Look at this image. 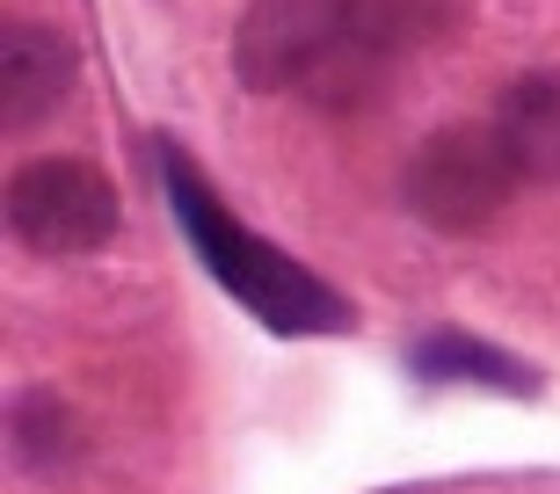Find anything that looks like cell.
<instances>
[{
  "label": "cell",
  "instance_id": "cell-1",
  "mask_svg": "<svg viewBox=\"0 0 560 494\" xmlns=\"http://www.w3.org/2000/svg\"><path fill=\"white\" fill-rule=\"evenodd\" d=\"M422 37V0H248L233 30L241 87H313L328 103H357Z\"/></svg>",
  "mask_w": 560,
  "mask_h": 494
},
{
  "label": "cell",
  "instance_id": "cell-2",
  "mask_svg": "<svg viewBox=\"0 0 560 494\" xmlns=\"http://www.w3.org/2000/svg\"><path fill=\"white\" fill-rule=\"evenodd\" d=\"M153 153H161V183H167V204H175V226H183L189 255H197L262 328H277V334H342L350 328L342 291H335L328 277H313L306 262H291L284 247H270L262 233L241 226L183 145L161 139Z\"/></svg>",
  "mask_w": 560,
  "mask_h": 494
},
{
  "label": "cell",
  "instance_id": "cell-3",
  "mask_svg": "<svg viewBox=\"0 0 560 494\" xmlns=\"http://www.w3.org/2000/svg\"><path fill=\"white\" fill-rule=\"evenodd\" d=\"M510 189H517V167L502 153L495 124H444V131H430L408 153V175H400L408 211H416L422 226L452 233V240L488 226L510 204Z\"/></svg>",
  "mask_w": 560,
  "mask_h": 494
},
{
  "label": "cell",
  "instance_id": "cell-4",
  "mask_svg": "<svg viewBox=\"0 0 560 494\" xmlns=\"http://www.w3.org/2000/svg\"><path fill=\"white\" fill-rule=\"evenodd\" d=\"M8 233L37 255H88L117 233V189L95 161L51 153L8 175Z\"/></svg>",
  "mask_w": 560,
  "mask_h": 494
},
{
  "label": "cell",
  "instance_id": "cell-5",
  "mask_svg": "<svg viewBox=\"0 0 560 494\" xmlns=\"http://www.w3.org/2000/svg\"><path fill=\"white\" fill-rule=\"evenodd\" d=\"M495 139L517 167V183H560V73H524L502 87Z\"/></svg>",
  "mask_w": 560,
  "mask_h": 494
},
{
  "label": "cell",
  "instance_id": "cell-6",
  "mask_svg": "<svg viewBox=\"0 0 560 494\" xmlns=\"http://www.w3.org/2000/svg\"><path fill=\"white\" fill-rule=\"evenodd\" d=\"M408 370L416 378H430V386H488V392H517V400H532L539 392V370L524 364V356L495 350V342H480V334H422L416 350H408Z\"/></svg>",
  "mask_w": 560,
  "mask_h": 494
},
{
  "label": "cell",
  "instance_id": "cell-7",
  "mask_svg": "<svg viewBox=\"0 0 560 494\" xmlns=\"http://www.w3.org/2000/svg\"><path fill=\"white\" fill-rule=\"evenodd\" d=\"M73 95V44L44 22H8V124H37Z\"/></svg>",
  "mask_w": 560,
  "mask_h": 494
}]
</instances>
